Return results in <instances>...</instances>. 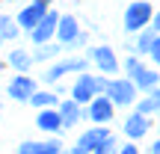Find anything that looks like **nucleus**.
<instances>
[{
	"mask_svg": "<svg viewBox=\"0 0 160 154\" xmlns=\"http://www.w3.org/2000/svg\"><path fill=\"white\" fill-rule=\"evenodd\" d=\"M57 113H59V122H62V127H74L80 122V104H74L68 98V101L57 104Z\"/></svg>",
	"mask_w": 160,
	"mask_h": 154,
	"instance_id": "4468645a",
	"label": "nucleus"
},
{
	"mask_svg": "<svg viewBox=\"0 0 160 154\" xmlns=\"http://www.w3.org/2000/svg\"><path fill=\"white\" fill-rule=\"evenodd\" d=\"M59 45H74L77 36H80V27H77V18L74 15H59V24H57V33Z\"/></svg>",
	"mask_w": 160,
	"mask_h": 154,
	"instance_id": "1a4fd4ad",
	"label": "nucleus"
},
{
	"mask_svg": "<svg viewBox=\"0 0 160 154\" xmlns=\"http://www.w3.org/2000/svg\"><path fill=\"white\" fill-rule=\"evenodd\" d=\"M157 110H160V86L148 92V98L139 104V110H137V113H139V116H148V113H157Z\"/></svg>",
	"mask_w": 160,
	"mask_h": 154,
	"instance_id": "f3484780",
	"label": "nucleus"
},
{
	"mask_svg": "<svg viewBox=\"0 0 160 154\" xmlns=\"http://www.w3.org/2000/svg\"><path fill=\"white\" fill-rule=\"evenodd\" d=\"M92 59H95V65L104 71V74H116V71H119V59H116V53L110 51L107 45L95 47V51H92Z\"/></svg>",
	"mask_w": 160,
	"mask_h": 154,
	"instance_id": "f8f14e48",
	"label": "nucleus"
},
{
	"mask_svg": "<svg viewBox=\"0 0 160 154\" xmlns=\"http://www.w3.org/2000/svg\"><path fill=\"white\" fill-rule=\"evenodd\" d=\"M68 154H74V151H68Z\"/></svg>",
	"mask_w": 160,
	"mask_h": 154,
	"instance_id": "c756f323",
	"label": "nucleus"
},
{
	"mask_svg": "<svg viewBox=\"0 0 160 154\" xmlns=\"http://www.w3.org/2000/svg\"><path fill=\"white\" fill-rule=\"evenodd\" d=\"M36 125H39L42 131H48V133H57L59 127H62L57 107H53V110H42V113H39V119H36Z\"/></svg>",
	"mask_w": 160,
	"mask_h": 154,
	"instance_id": "dca6fc26",
	"label": "nucleus"
},
{
	"mask_svg": "<svg viewBox=\"0 0 160 154\" xmlns=\"http://www.w3.org/2000/svg\"><path fill=\"white\" fill-rule=\"evenodd\" d=\"M154 39H157V33H154V30H139L137 51H139V53H148V51H151V45H154Z\"/></svg>",
	"mask_w": 160,
	"mask_h": 154,
	"instance_id": "aec40b11",
	"label": "nucleus"
},
{
	"mask_svg": "<svg viewBox=\"0 0 160 154\" xmlns=\"http://www.w3.org/2000/svg\"><path fill=\"white\" fill-rule=\"evenodd\" d=\"M36 92V80L30 74H18L9 80V98H15V101H30Z\"/></svg>",
	"mask_w": 160,
	"mask_h": 154,
	"instance_id": "0eeeda50",
	"label": "nucleus"
},
{
	"mask_svg": "<svg viewBox=\"0 0 160 154\" xmlns=\"http://www.w3.org/2000/svg\"><path fill=\"white\" fill-rule=\"evenodd\" d=\"M92 98H95V77L92 74H80L74 89H71V101L74 104H86V101H92Z\"/></svg>",
	"mask_w": 160,
	"mask_h": 154,
	"instance_id": "9b49d317",
	"label": "nucleus"
},
{
	"mask_svg": "<svg viewBox=\"0 0 160 154\" xmlns=\"http://www.w3.org/2000/svg\"><path fill=\"white\" fill-rule=\"evenodd\" d=\"M113 104H110V98L107 95H95L89 101V119L92 122H98V125H107L110 119H113Z\"/></svg>",
	"mask_w": 160,
	"mask_h": 154,
	"instance_id": "6e6552de",
	"label": "nucleus"
},
{
	"mask_svg": "<svg viewBox=\"0 0 160 154\" xmlns=\"http://www.w3.org/2000/svg\"><path fill=\"white\" fill-rule=\"evenodd\" d=\"M104 95L110 98V104H122V107H128V104H133L137 101V86L131 83L128 77H119V80H110L107 83V92Z\"/></svg>",
	"mask_w": 160,
	"mask_h": 154,
	"instance_id": "7ed1b4c3",
	"label": "nucleus"
},
{
	"mask_svg": "<svg viewBox=\"0 0 160 154\" xmlns=\"http://www.w3.org/2000/svg\"><path fill=\"white\" fill-rule=\"evenodd\" d=\"M151 154H160V139L154 142V148H151Z\"/></svg>",
	"mask_w": 160,
	"mask_h": 154,
	"instance_id": "cd10ccee",
	"label": "nucleus"
},
{
	"mask_svg": "<svg viewBox=\"0 0 160 154\" xmlns=\"http://www.w3.org/2000/svg\"><path fill=\"white\" fill-rule=\"evenodd\" d=\"M119 154H139V151H137V145H122Z\"/></svg>",
	"mask_w": 160,
	"mask_h": 154,
	"instance_id": "a878e982",
	"label": "nucleus"
},
{
	"mask_svg": "<svg viewBox=\"0 0 160 154\" xmlns=\"http://www.w3.org/2000/svg\"><path fill=\"white\" fill-rule=\"evenodd\" d=\"M148 53H151V59H154V62L160 65V36L154 39V45H151V51H148Z\"/></svg>",
	"mask_w": 160,
	"mask_h": 154,
	"instance_id": "393cba45",
	"label": "nucleus"
},
{
	"mask_svg": "<svg viewBox=\"0 0 160 154\" xmlns=\"http://www.w3.org/2000/svg\"><path fill=\"white\" fill-rule=\"evenodd\" d=\"M86 59L80 57V59H62V62H57V65H51V68H48V74H45V80L48 83H53V80H59L62 74H68V71H77V74H83L86 71Z\"/></svg>",
	"mask_w": 160,
	"mask_h": 154,
	"instance_id": "9d476101",
	"label": "nucleus"
},
{
	"mask_svg": "<svg viewBox=\"0 0 160 154\" xmlns=\"http://www.w3.org/2000/svg\"><path fill=\"white\" fill-rule=\"evenodd\" d=\"M151 30L160 33V12H157V15H151Z\"/></svg>",
	"mask_w": 160,
	"mask_h": 154,
	"instance_id": "bb28decb",
	"label": "nucleus"
},
{
	"mask_svg": "<svg viewBox=\"0 0 160 154\" xmlns=\"http://www.w3.org/2000/svg\"><path fill=\"white\" fill-rule=\"evenodd\" d=\"M151 3H145V0H133V3H128L125 9V30L128 33H139V30H145L151 24Z\"/></svg>",
	"mask_w": 160,
	"mask_h": 154,
	"instance_id": "f03ea898",
	"label": "nucleus"
},
{
	"mask_svg": "<svg viewBox=\"0 0 160 154\" xmlns=\"http://www.w3.org/2000/svg\"><path fill=\"white\" fill-rule=\"evenodd\" d=\"M145 131H148V116H139V113L128 116V122H125V137H128V139L145 137Z\"/></svg>",
	"mask_w": 160,
	"mask_h": 154,
	"instance_id": "2eb2a0df",
	"label": "nucleus"
},
{
	"mask_svg": "<svg viewBox=\"0 0 160 154\" xmlns=\"http://www.w3.org/2000/svg\"><path fill=\"white\" fill-rule=\"evenodd\" d=\"M125 71H128V80H131L137 89L151 92V89H157V83H160V74H157V71H151V68H145L137 57H128Z\"/></svg>",
	"mask_w": 160,
	"mask_h": 154,
	"instance_id": "f257e3e1",
	"label": "nucleus"
},
{
	"mask_svg": "<svg viewBox=\"0 0 160 154\" xmlns=\"http://www.w3.org/2000/svg\"><path fill=\"white\" fill-rule=\"evenodd\" d=\"M45 15H48V3H45V0H33L27 9H21V15H18V27H24L30 33Z\"/></svg>",
	"mask_w": 160,
	"mask_h": 154,
	"instance_id": "423d86ee",
	"label": "nucleus"
},
{
	"mask_svg": "<svg viewBox=\"0 0 160 154\" xmlns=\"http://www.w3.org/2000/svg\"><path fill=\"white\" fill-rule=\"evenodd\" d=\"M18 36V27L9 15H0V39H15Z\"/></svg>",
	"mask_w": 160,
	"mask_h": 154,
	"instance_id": "412c9836",
	"label": "nucleus"
},
{
	"mask_svg": "<svg viewBox=\"0 0 160 154\" xmlns=\"http://www.w3.org/2000/svg\"><path fill=\"white\" fill-rule=\"evenodd\" d=\"M57 24H59V15H57V12H51V9H48V15L42 18V21L36 24L33 30H30L33 42H36V45H48V42L53 39V33H57Z\"/></svg>",
	"mask_w": 160,
	"mask_h": 154,
	"instance_id": "39448f33",
	"label": "nucleus"
},
{
	"mask_svg": "<svg viewBox=\"0 0 160 154\" xmlns=\"http://www.w3.org/2000/svg\"><path fill=\"white\" fill-rule=\"evenodd\" d=\"M107 83H110L107 77H95V95H104L107 92Z\"/></svg>",
	"mask_w": 160,
	"mask_h": 154,
	"instance_id": "b1692460",
	"label": "nucleus"
},
{
	"mask_svg": "<svg viewBox=\"0 0 160 154\" xmlns=\"http://www.w3.org/2000/svg\"><path fill=\"white\" fill-rule=\"evenodd\" d=\"M45 3H51V0H45Z\"/></svg>",
	"mask_w": 160,
	"mask_h": 154,
	"instance_id": "c85d7f7f",
	"label": "nucleus"
},
{
	"mask_svg": "<svg viewBox=\"0 0 160 154\" xmlns=\"http://www.w3.org/2000/svg\"><path fill=\"white\" fill-rule=\"evenodd\" d=\"M53 53H59V47L48 42V45H39V51H36V53H33V57H30V59H51Z\"/></svg>",
	"mask_w": 160,
	"mask_h": 154,
	"instance_id": "4be33fe9",
	"label": "nucleus"
},
{
	"mask_svg": "<svg viewBox=\"0 0 160 154\" xmlns=\"http://www.w3.org/2000/svg\"><path fill=\"white\" fill-rule=\"evenodd\" d=\"M18 154H62L59 139H48V142H21Z\"/></svg>",
	"mask_w": 160,
	"mask_h": 154,
	"instance_id": "ddd939ff",
	"label": "nucleus"
},
{
	"mask_svg": "<svg viewBox=\"0 0 160 154\" xmlns=\"http://www.w3.org/2000/svg\"><path fill=\"white\" fill-rule=\"evenodd\" d=\"M113 145H116V142H113V137H110L107 142H101V145H98V148L92 151V154H113Z\"/></svg>",
	"mask_w": 160,
	"mask_h": 154,
	"instance_id": "5701e85b",
	"label": "nucleus"
},
{
	"mask_svg": "<svg viewBox=\"0 0 160 154\" xmlns=\"http://www.w3.org/2000/svg\"><path fill=\"white\" fill-rule=\"evenodd\" d=\"M30 104H36V107H45V110H53V107H57V95H53V92H33Z\"/></svg>",
	"mask_w": 160,
	"mask_h": 154,
	"instance_id": "6ab92c4d",
	"label": "nucleus"
},
{
	"mask_svg": "<svg viewBox=\"0 0 160 154\" xmlns=\"http://www.w3.org/2000/svg\"><path fill=\"white\" fill-rule=\"evenodd\" d=\"M157 86H160V83H157Z\"/></svg>",
	"mask_w": 160,
	"mask_h": 154,
	"instance_id": "2f4dec72",
	"label": "nucleus"
},
{
	"mask_svg": "<svg viewBox=\"0 0 160 154\" xmlns=\"http://www.w3.org/2000/svg\"><path fill=\"white\" fill-rule=\"evenodd\" d=\"M9 65H12V68H18V71L24 74V71L33 65V59H30L27 51H12V53H9Z\"/></svg>",
	"mask_w": 160,
	"mask_h": 154,
	"instance_id": "a211bd4d",
	"label": "nucleus"
},
{
	"mask_svg": "<svg viewBox=\"0 0 160 154\" xmlns=\"http://www.w3.org/2000/svg\"><path fill=\"white\" fill-rule=\"evenodd\" d=\"M0 110H3V107H0Z\"/></svg>",
	"mask_w": 160,
	"mask_h": 154,
	"instance_id": "7c9ffc66",
	"label": "nucleus"
},
{
	"mask_svg": "<svg viewBox=\"0 0 160 154\" xmlns=\"http://www.w3.org/2000/svg\"><path fill=\"white\" fill-rule=\"evenodd\" d=\"M110 137H113V133H110L104 125H98V127H89L86 133H80V139L74 142V148H71V151H74V154H92V151H95L101 142H107Z\"/></svg>",
	"mask_w": 160,
	"mask_h": 154,
	"instance_id": "20e7f679",
	"label": "nucleus"
}]
</instances>
